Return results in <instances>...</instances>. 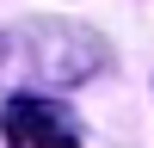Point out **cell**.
Segmentation results:
<instances>
[{"label":"cell","mask_w":154,"mask_h":148,"mask_svg":"<svg viewBox=\"0 0 154 148\" xmlns=\"http://www.w3.org/2000/svg\"><path fill=\"white\" fill-rule=\"evenodd\" d=\"M6 148H80V117L49 93H12L0 105Z\"/></svg>","instance_id":"6da1fadb"}]
</instances>
